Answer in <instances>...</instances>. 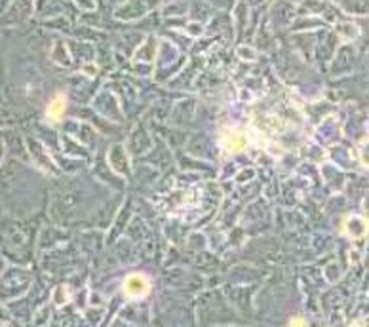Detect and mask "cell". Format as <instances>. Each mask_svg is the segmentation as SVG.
<instances>
[{
    "instance_id": "obj_3",
    "label": "cell",
    "mask_w": 369,
    "mask_h": 327,
    "mask_svg": "<svg viewBox=\"0 0 369 327\" xmlns=\"http://www.w3.org/2000/svg\"><path fill=\"white\" fill-rule=\"evenodd\" d=\"M223 143H225L227 153L233 154V153H238V151H244V149H246L248 139H246L242 134H225Z\"/></svg>"
},
{
    "instance_id": "obj_2",
    "label": "cell",
    "mask_w": 369,
    "mask_h": 327,
    "mask_svg": "<svg viewBox=\"0 0 369 327\" xmlns=\"http://www.w3.org/2000/svg\"><path fill=\"white\" fill-rule=\"evenodd\" d=\"M343 231H345V234H349L350 238L358 240V238H364L369 232V223L362 217H350Z\"/></svg>"
},
{
    "instance_id": "obj_4",
    "label": "cell",
    "mask_w": 369,
    "mask_h": 327,
    "mask_svg": "<svg viewBox=\"0 0 369 327\" xmlns=\"http://www.w3.org/2000/svg\"><path fill=\"white\" fill-rule=\"evenodd\" d=\"M63 113H65V97L63 96L54 97V99L50 101V105H48V116L58 122V120H61Z\"/></svg>"
},
{
    "instance_id": "obj_1",
    "label": "cell",
    "mask_w": 369,
    "mask_h": 327,
    "mask_svg": "<svg viewBox=\"0 0 369 327\" xmlns=\"http://www.w3.org/2000/svg\"><path fill=\"white\" fill-rule=\"evenodd\" d=\"M122 289H124V295L128 299H143L151 293V280L143 274H130L124 284H122Z\"/></svg>"
},
{
    "instance_id": "obj_5",
    "label": "cell",
    "mask_w": 369,
    "mask_h": 327,
    "mask_svg": "<svg viewBox=\"0 0 369 327\" xmlns=\"http://www.w3.org/2000/svg\"><path fill=\"white\" fill-rule=\"evenodd\" d=\"M360 158H362V162H364V166H369V141L362 147V151H360Z\"/></svg>"
},
{
    "instance_id": "obj_6",
    "label": "cell",
    "mask_w": 369,
    "mask_h": 327,
    "mask_svg": "<svg viewBox=\"0 0 369 327\" xmlns=\"http://www.w3.org/2000/svg\"><path fill=\"white\" fill-rule=\"evenodd\" d=\"M290 327H309V324H307L305 318H293L290 322Z\"/></svg>"
}]
</instances>
